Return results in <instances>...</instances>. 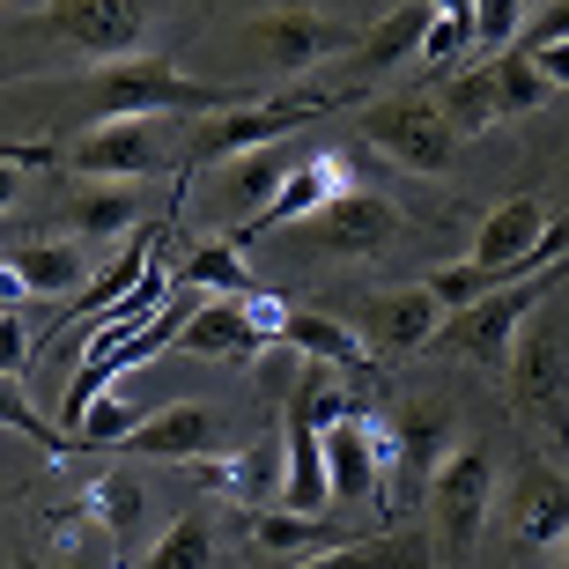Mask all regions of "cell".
Returning a JSON list of instances; mask_svg holds the SVG:
<instances>
[{"mask_svg": "<svg viewBox=\"0 0 569 569\" xmlns=\"http://www.w3.org/2000/svg\"><path fill=\"white\" fill-rule=\"evenodd\" d=\"M488 510H496V459H488V443H451V459L429 481V540H437L443 569H466Z\"/></svg>", "mask_w": 569, "mask_h": 569, "instance_id": "5b68a950", "label": "cell"}, {"mask_svg": "<svg viewBox=\"0 0 569 569\" xmlns=\"http://www.w3.org/2000/svg\"><path fill=\"white\" fill-rule=\"evenodd\" d=\"M0 429H16V437H30L38 451H52V459H67V451H74V437H67V429H52V422L38 415V407H30L22 378H0Z\"/></svg>", "mask_w": 569, "mask_h": 569, "instance_id": "1f68e13d", "label": "cell"}, {"mask_svg": "<svg viewBox=\"0 0 569 569\" xmlns=\"http://www.w3.org/2000/svg\"><path fill=\"white\" fill-rule=\"evenodd\" d=\"M186 289H214V296H244L252 281H244V252H237L230 237H208V244H192L186 259H178V274Z\"/></svg>", "mask_w": 569, "mask_h": 569, "instance_id": "f1b7e54d", "label": "cell"}, {"mask_svg": "<svg viewBox=\"0 0 569 569\" xmlns=\"http://www.w3.org/2000/svg\"><path fill=\"white\" fill-rule=\"evenodd\" d=\"M555 289H569V259H555V267H540V274H526V281H510V289L473 296L466 311L443 318L437 348L459 356V362H473V370H503L510 348H518V333H526V318L540 311Z\"/></svg>", "mask_w": 569, "mask_h": 569, "instance_id": "3957f363", "label": "cell"}, {"mask_svg": "<svg viewBox=\"0 0 569 569\" xmlns=\"http://www.w3.org/2000/svg\"><path fill=\"white\" fill-rule=\"evenodd\" d=\"M178 348H186V356H200V362H252L267 340L252 333V318H244V303H237V296H200V311L186 318Z\"/></svg>", "mask_w": 569, "mask_h": 569, "instance_id": "ffe728a7", "label": "cell"}, {"mask_svg": "<svg viewBox=\"0 0 569 569\" xmlns=\"http://www.w3.org/2000/svg\"><path fill=\"white\" fill-rule=\"evenodd\" d=\"M67 178H89V186H148L170 156V119H97V127H74L60 148Z\"/></svg>", "mask_w": 569, "mask_h": 569, "instance_id": "8992f818", "label": "cell"}, {"mask_svg": "<svg viewBox=\"0 0 569 569\" xmlns=\"http://www.w3.org/2000/svg\"><path fill=\"white\" fill-rule=\"evenodd\" d=\"M503 518L526 548H562L569 540V473L562 466H518Z\"/></svg>", "mask_w": 569, "mask_h": 569, "instance_id": "9a60e30c", "label": "cell"}, {"mask_svg": "<svg viewBox=\"0 0 569 569\" xmlns=\"http://www.w3.org/2000/svg\"><path fill=\"white\" fill-rule=\"evenodd\" d=\"M133 569H230V562H222V532H214L208 510H178V518H170V532Z\"/></svg>", "mask_w": 569, "mask_h": 569, "instance_id": "484cf974", "label": "cell"}, {"mask_svg": "<svg viewBox=\"0 0 569 569\" xmlns=\"http://www.w3.org/2000/svg\"><path fill=\"white\" fill-rule=\"evenodd\" d=\"M30 356H38V340H30L22 311H0V378H22V370H30Z\"/></svg>", "mask_w": 569, "mask_h": 569, "instance_id": "e575fe53", "label": "cell"}, {"mask_svg": "<svg viewBox=\"0 0 569 569\" xmlns=\"http://www.w3.org/2000/svg\"><path fill=\"white\" fill-rule=\"evenodd\" d=\"M163 8L170 0H44L22 38H38L44 52H67V60H89V67H119V60H141Z\"/></svg>", "mask_w": 569, "mask_h": 569, "instance_id": "6da1fadb", "label": "cell"}, {"mask_svg": "<svg viewBox=\"0 0 569 569\" xmlns=\"http://www.w3.org/2000/svg\"><path fill=\"white\" fill-rule=\"evenodd\" d=\"M52 569H119V548L104 540V526H97V518H67Z\"/></svg>", "mask_w": 569, "mask_h": 569, "instance_id": "d6a6232c", "label": "cell"}, {"mask_svg": "<svg viewBox=\"0 0 569 569\" xmlns=\"http://www.w3.org/2000/svg\"><path fill=\"white\" fill-rule=\"evenodd\" d=\"M333 104H340V97H281V104H230V111H214V119H192V141L178 148V163H186V170H222V163H237V156H252V148L289 141L296 127L326 119Z\"/></svg>", "mask_w": 569, "mask_h": 569, "instance_id": "52a82bcc", "label": "cell"}, {"mask_svg": "<svg viewBox=\"0 0 569 569\" xmlns=\"http://www.w3.org/2000/svg\"><path fill=\"white\" fill-rule=\"evenodd\" d=\"M548 555H555V562H548V569H569V540H562V548H548Z\"/></svg>", "mask_w": 569, "mask_h": 569, "instance_id": "7bdbcfd3", "label": "cell"}, {"mask_svg": "<svg viewBox=\"0 0 569 569\" xmlns=\"http://www.w3.org/2000/svg\"><path fill=\"white\" fill-rule=\"evenodd\" d=\"M289 569H437L429 532H370V540H340L326 555H303Z\"/></svg>", "mask_w": 569, "mask_h": 569, "instance_id": "7402d4cb", "label": "cell"}, {"mask_svg": "<svg viewBox=\"0 0 569 569\" xmlns=\"http://www.w3.org/2000/svg\"><path fill=\"white\" fill-rule=\"evenodd\" d=\"M429 8H437V16H451V22H466V30H473V0H429Z\"/></svg>", "mask_w": 569, "mask_h": 569, "instance_id": "60d3db41", "label": "cell"}, {"mask_svg": "<svg viewBox=\"0 0 569 569\" xmlns=\"http://www.w3.org/2000/svg\"><path fill=\"white\" fill-rule=\"evenodd\" d=\"M569 38V0H555V8H540V16H526V44L540 52V44H562Z\"/></svg>", "mask_w": 569, "mask_h": 569, "instance_id": "74e56055", "label": "cell"}, {"mask_svg": "<svg viewBox=\"0 0 569 569\" xmlns=\"http://www.w3.org/2000/svg\"><path fill=\"white\" fill-rule=\"evenodd\" d=\"M200 481H208L214 496H230L237 510H267V503H281V481H289V451H281V429L252 437L230 466H200Z\"/></svg>", "mask_w": 569, "mask_h": 569, "instance_id": "ac0fdd59", "label": "cell"}, {"mask_svg": "<svg viewBox=\"0 0 569 569\" xmlns=\"http://www.w3.org/2000/svg\"><path fill=\"white\" fill-rule=\"evenodd\" d=\"M443 119H451V133L459 141H473V133H488L503 111H496V89H488V67H473V74H451V82L437 89Z\"/></svg>", "mask_w": 569, "mask_h": 569, "instance_id": "f546056e", "label": "cell"}, {"mask_svg": "<svg viewBox=\"0 0 569 569\" xmlns=\"http://www.w3.org/2000/svg\"><path fill=\"white\" fill-rule=\"evenodd\" d=\"M443 318H451V311L437 303V289H429V281L385 289V296H370V303H362V348H370V356H385V362L422 356V348H437Z\"/></svg>", "mask_w": 569, "mask_h": 569, "instance_id": "30bf717a", "label": "cell"}, {"mask_svg": "<svg viewBox=\"0 0 569 569\" xmlns=\"http://www.w3.org/2000/svg\"><path fill=\"white\" fill-rule=\"evenodd\" d=\"M526 30V0H473V44L510 52V38Z\"/></svg>", "mask_w": 569, "mask_h": 569, "instance_id": "836d02e7", "label": "cell"}, {"mask_svg": "<svg viewBox=\"0 0 569 569\" xmlns=\"http://www.w3.org/2000/svg\"><path fill=\"white\" fill-rule=\"evenodd\" d=\"M488 89H496V111L503 119H526V111H540L555 97V82L540 74V60H532L526 44H510V52L488 60Z\"/></svg>", "mask_w": 569, "mask_h": 569, "instance_id": "4316f807", "label": "cell"}, {"mask_svg": "<svg viewBox=\"0 0 569 569\" xmlns=\"http://www.w3.org/2000/svg\"><path fill=\"white\" fill-rule=\"evenodd\" d=\"M526 52H532V44H526ZM532 60H540V74H548L555 89H569V38H562V44H540Z\"/></svg>", "mask_w": 569, "mask_h": 569, "instance_id": "f35d334b", "label": "cell"}, {"mask_svg": "<svg viewBox=\"0 0 569 569\" xmlns=\"http://www.w3.org/2000/svg\"><path fill=\"white\" fill-rule=\"evenodd\" d=\"M8 274L22 281V296H44V303H67V296H82L89 281H97V267H89V244L82 237H38V244H16L8 252Z\"/></svg>", "mask_w": 569, "mask_h": 569, "instance_id": "2e32d148", "label": "cell"}, {"mask_svg": "<svg viewBox=\"0 0 569 569\" xmlns=\"http://www.w3.org/2000/svg\"><path fill=\"white\" fill-rule=\"evenodd\" d=\"M318 443H326L333 503H370L378 488H392V451H385V429L370 415H340L333 429H318Z\"/></svg>", "mask_w": 569, "mask_h": 569, "instance_id": "8fae6325", "label": "cell"}, {"mask_svg": "<svg viewBox=\"0 0 569 569\" xmlns=\"http://www.w3.org/2000/svg\"><path fill=\"white\" fill-rule=\"evenodd\" d=\"M156 407H141V400H127V392H104V400L82 415V429H74V451H111V443H127L133 429L148 422Z\"/></svg>", "mask_w": 569, "mask_h": 569, "instance_id": "4dcf8cb0", "label": "cell"}, {"mask_svg": "<svg viewBox=\"0 0 569 569\" xmlns=\"http://www.w3.org/2000/svg\"><path fill=\"white\" fill-rule=\"evenodd\" d=\"M281 340H289L303 362H326V370H362V362H370V348H362L356 326H340V318H326V311H296V303H289Z\"/></svg>", "mask_w": 569, "mask_h": 569, "instance_id": "d4e9b609", "label": "cell"}, {"mask_svg": "<svg viewBox=\"0 0 569 569\" xmlns=\"http://www.w3.org/2000/svg\"><path fill=\"white\" fill-rule=\"evenodd\" d=\"M237 303H244V318H252V333H259V340H281V326H289V303H281V296L244 289Z\"/></svg>", "mask_w": 569, "mask_h": 569, "instance_id": "8d00e7d4", "label": "cell"}, {"mask_svg": "<svg viewBox=\"0 0 569 569\" xmlns=\"http://www.w3.org/2000/svg\"><path fill=\"white\" fill-rule=\"evenodd\" d=\"M362 141L378 148L385 163L422 170V178H437V170L459 163V133H451V119H443L437 89H415V97H385V104H362Z\"/></svg>", "mask_w": 569, "mask_h": 569, "instance_id": "ba28073f", "label": "cell"}, {"mask_svg": "<svg viewBox=\"0 0 569 569\" xmlns=\"http://www.w3.org/2000/svg\"><path fill=\"white\" fill-rule=\"evenodd\" d=\"M466 44H473V30H466V22H451V16H437V22H429V38H422V60L429 67H451Z\"/></svg>", "mask_w": 569, "mask_h": 569, "instance_id": "d590c367", "label": "cell"}, {"mask_svg": "<svg viewBox=\"0 0 569 569\" xmlns=\"http://www.w3.org/2000/svg\"><path fill=\"white\" fill-rule=\"evenodd\" d=\"M340 192H356L348 163H340V156H303V163L289 170V186L274 192V208L259 214L244 237H230V244H237V252H244V244H267L274 230H289V222H303V214H318V208H333Z\"/></svg>", "mask_w": 569, "mask_h": 569, "instance_id": "4fadbf2b", "label": "cell"}, {"mask_svg": "<svg viewBox=\"0 0 569 569\" xmlns=\"http://www.w3.org/2000/svg\"><path fill=\"white\" fill-rule=\"evenodd\" d=\"M429 22H437V8H429V0H400L385 22H370V30L356 38V67L385 74V67L415 60V52H422V38H429Z\"/></svg>", "mask_w": 569, "mask_h": 569, "instance_id": "cb8c5ba5", "label": "cell"}, {"mask_svg": "<svg viewBox=\"0 0 569 569\" xmlns=\"http://www.w3.org/2000/svg\"><path fill=\"white\" fill-rule=\"evenodd\" d=\"M148 267H156V252H148V230H133V237H127V252H119L104 274H97L82 296H74V318H67V333H89L97 318H111V311H119V303H127V296L148 281Z\"/></svg>", "mask_w": 569, "mask_h": 569, "instance_id": "603a6c76", "label": "cell"}, {"mask_svg": "<svg viewBox=\"0 0 569 569\" xmlns=\"http://www.w3.org/2000/svg\"><path fill=\"white\" fill-rule=\"evenodd\" d=\"M214 437H222V422H214L208 407L170 400V407H156V415L127 437V451H133V459H156V466H200L214 451Z\"/></svg>", "mask_w": 569, "mask_h": 569, "instance_id": "e0dca14e", "label": "cell"}, {"mask_svg": "<svg viewBox=\"0 0 569 569\" xmlns=\"http://www.w3.org/2000/svg\"><path fill=\"white\" fill-rule=\"evenodd\" d=\"M16 296H22V281L8 274V259H0V311H16Z\"/></svg>", "mask_w": 569, "mask_h": 569, "instance_id": "b9f144b4", "label": "cell"}, {"mask_svg": "<svg viewBox=\"0 0 569 569\" xmlns=\"http://www.w3.org/2000/svg\"><path fill=\"white\" fill-rule=\"evenodd\" d=\"M303 163L289 141H274V148H252V156H237V163H222L214 170V214L230 222L222 237H244L259 222V214L274 208V192L289 186V170Z\"/></svg>", "mask_w": 569, "mask_h": 569, "instance_id": "7c38bea8", "label": "cell"}, {"mask_svg": "<svg viewBox=\"0 0 569 569\" xmlns=\"http://www.w3.org/2000/svg\"><path fill=\"white\" fill-rule=\"evenodd\" d=\"M244 532L267 562H303V555H326L340 548V532L326 526V510H289V503H267V510H244Z\"/></svg>", "mask_w": 569, "mask_h": 569, "instance_id": "44dd1931", "label": "cell"}, {"mask_svg": "<svg viewBox=\"0 0 569 569\" xmlns=\"http://www.w3.org/2000/svg\"><path fill=\"white\" fill-rule=\"evenodd\" d=\"M385 451H392V488H400V496H415V488H422V496H429L437 466L451 459V407L415 400L400 415V429L385 437Z\"/></svg>", "mask_w": 569, "mask_h": 569, "instance_id": "5bb4252c", "label": "cell"}, {"mask_svg": "<svg viewBox=\"0 0 569 569\" xmlns=\"http://www.w3.org/2000/svg\"><path fill=\"white\" fill-rule=\"evenodd\" d=\"M141 214H148V200H141V186H89V178H74V186L60 192V222H67V237H133L141 230Z\"/></svg>", "mask_w": 569, "mask_h": 569, "instance_id": "d6986e66", "label": "cell"}, {"mask_svg": "<svg viewBox=\"0 0 569 569\" xmlns=\"http://www.w3.org/2000/svg\"><path fill=\"white\" fill-rule=\"evenodd\" d=\"M22 192H30V170H22V163H0V214H16Z\"/></svg>", "mask_w": 569, "mask_h": 569, "instance_id": "ab89813d", "label": "cell"}, {"mask_svg": "<svg viewBox=\"0 0 569 569\" xmlns=\"http://www.w3.org/2000/svg\"><path fill=\"white\" fill-rule=\"evenodd\" d=\"M503 385L518 400V415H532L569 451V296L562 289L526 318V333H518V348L503 362Z\"/></svg>", "mask_w": 569, "mask_h": 569, "instance_id": "7a4b0ae2", "label": "cell"}, {"mask_svg": "<svg viewBox=\"0 0 569 569\" xmlns=\"http://www.w3.org/2000/svg\"><path fill=\"white\" fill-rule=\"evenodd\" d=\"M244 569H289V562H267V555H259V562H244Z\"/></svg>", "mask_w": 569, "mask_h": 569, "instance_id": "ee69618b", "label": "cell"}, {"mask_svg": "<svg viewBox=\"0 0 569 569\" xmlns=\"http://www.w3.org/2000/svg\"><path fill=\"white\" fill-rule=\"evenodd\" d=\"M141 510H148L141 473H97V481H89V518L104 526L111 548H133V532H141Z\"/></svg>", "mask_w": 569, "mask_h": 569, "instance_id": "83f0119b", "label": "cell"}, {"mask_svg": "<svg viewBox=\"0 0 569 569\" xmlns=\"http://www.w3.org/2000/svg\"><path fill=\"white\" fill-rule=\"evenodd\" d=\"M237 38L259 52V67H267V74H303V67L348 52L362 30H348V22H333V16H318V8H267V16H252Z\"/></svg>", "mask_w": 569, "mask_h": 569, "instance_id": "9c48e42d", "label": "cell"}, {"mask_svg": "<svg viewBox=\"0 0 569 569\" xmlns=\"http://www.w3.org/2000/svg\"><path fill=\"white\" fill-rule=\"evenodd\" d=\"M400 237V208L385 200V192H340L333 208L303 214V222H289V230H274L267 244L289 259H333V267H356V259H378L385 244Z\"/></svg>", "mask_w": 569, "mask_h": 569, "instance_id": "277c9868", "label": "cell"}]
</instances>
